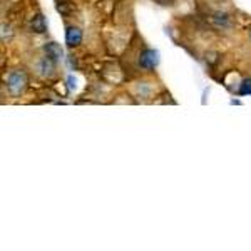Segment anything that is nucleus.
Masks as SVG:
<instances>
[{
    "label": "nucleus",
    "instance_id": "nucleus-10",
    "mask_svg": "<svg viewBox=\"0 0 251 251\" xmlns=\"http://www.w3.org/2000/svg\"><path fill=\"white\" fill-rule=\"evenodd\" d=\"M250 40H251V29H250Z\"/></svg>",
    "mask_w": 251,
    "mask_h": 251
},
{
    "label": "nucleus",
    "instance_id": "nucleus-9",
    "mask_svg": "<svg viewBox=\"0 0 251 251\" xmlns=\"http://www.w3.org/2000/svg\"><path fill=\"white\" fill-rule=\"evenodd\" d=\"M156 2L163 3V5H168V2H173V0H156Z\"/></svg>",
    "mask_w": 251,
    "mask_h": 251
},
{
    "label": "nucleus",
    "instance_id": "nucleus-3",
    "mask_svg": "<svg viewBox=\"0 0 251 251\" xmlns=\"http://www.w3.org/2000/svg\"><path fill=\"white\" fill-rule=\"evenodd\" d=\"M66 44L69 47H79L82 44V30L75 25H69L66 30Z\"/></svg>",
    "mask_w": 251,
    "mask_h": 251
},
{
    "label": "nucleus",
    "instance_id": "nucleus-8",
    "mask_svg": "<svg viewBox=\"0 0 251 251\" xmlns=\"http://www.w3.org/2000/svg\"><path fill=\"white\" fill-rule=\"evenodd\" d=\"M67 82H69V89H74V87H75V79L72 77V75L67 79Z\"/></svg>",
    "mask_w": 251,
    "mask_h": 251
},
{
    "label": "nucleus",
    "instance_id": "nucleus-5",
    "mask_svg": "<svg viewBox=\"0 0 251 251\" xmlns=\"http://www.w3.org/2000/svg\"><path fill=\"white\" fill-rule=\"evenodd\" d=\"M44 52H46L47 57H50L54 62H59L60 59H62V49H60L59 44L55 42H47L46 46H44Z\"/></svg>",
    "mask_w": 251,
    "mask_h": 251
},
{
    "label": "nucleus",
    "instance_id": "nucleus-4",
    "mask_svg": "<svg viewBox=\"0 0 251 251\" xmlns=\"http://www.w3.org/2000/svg\"><path fill=\"white\" fill-rule=\"evenodd\" d=\"M54 69H55V62L50 57H47V55L40 59L37 64V72L42 77H50L54 74Z\"/></svg>",
    "mask_w": 251,
    "mask_h": 251
},
{
    "label": "nucleus",
    "instance_id": "nucleus-6",
    "mask_svg": "<svg viewBox=\"0 0 251 251\" xmlns=\"http://www.w3.org/2000/svg\"><path fill=\"white\" fill-rule=\"evenodd\" d=\"M32 30L37 32V34H44V32H47V24H46V19H44L42 14L34 15V19H32Z\"/></svg>",
    "mask_w": 251,
    "mask_h": 251
},
{
    "label": "nucleus",
    "instance_id": "nucleus-2",
    "mask_svg": "<svg viewBox=\"0 0 251 251\" xmlns=\"http://www.w3.org/2000/svg\"><path fill=\"white\" fill-rule=\"evenodd\" d=\"M139 67L144 69V71H152L157 64H159V52L154 50V49H144L139 54Z\"/></svg>",
    "mask_w": 251,
    "mask_h": 251
},
{
    "label": "nucleus",
    "instance_id": "nucleus-7",
    "mask_svg": "<svg viewBox=\"0 0 251 251\" xmlns=\"http://www.w3.org/2000/svg\"><path fill=\"white\" fill-rule=\"evenodd\" d=\"M238 94L240 96H250L251 94V77L245 79L240 84V89H238Z\"/></svg>",
    "mask_w": 251,
    "mask_h": 251
},
{
    "label": "nucleus",
    "instance_id": "nucleus-1",
    "mask_svg": "<svg viewBox=\"0 0 251 251\" xmlns=\"http://www.w3.org/2000/svg\"><path fill=\"white\" fill-rule=\"evenodd\" d=\"M27 87V74L20 69H15L9 74L7 77V89H9L10 96L19 97L20 94H24Z\"/></svg>",
    "mask_w": 251,
    "mask_h": 251
}]
</instances>
